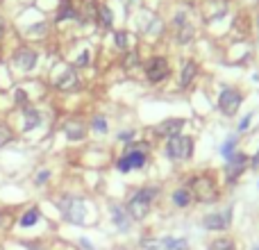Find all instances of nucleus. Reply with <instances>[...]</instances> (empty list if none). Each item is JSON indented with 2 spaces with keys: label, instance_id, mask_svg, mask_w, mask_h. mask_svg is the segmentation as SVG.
I'll return each mask as SVG.
<instances>
[{
  "label": "nucleus",
  "instance_id": "31",
  "mask_svg": "<svg viewBox=\"0 0 259 250\" xmlns=\"http://www.w3.org/2000/svg\"><path fill=\"white\" fill-rule=\"evenodd\" d=\"M25 100H27V98H25V91L18 89V91H16V103H18V105H25Z\"/></svg>",
  "mask_w": 259,
  "mask_h": 250
},
{
  "label": "nucleus",
  "instance_id": "26",
  "mask_svg": "<svg viewBox=\"0 0 259 250\" xmlns=\"http://www.w3.org/2000/svg\"><path fill=\"white\" fill-rule=\"evenodd\" d=\"M91 128H94L96 132L103 134V132H107V121H105L103 116H96V118H94V123H91Z\"/></svg>",
  "mask_w": 259,
  "mask_h": 250
},
{
  "label": "nucleus",
  "instance_id": "3",
  "mask_svg": "<svg viewBox=\"0 0 259 250\" xmlns=\"http://www.w3.org/2000/svg\"><path fill=\"white\" fill-rule=\"evenodd\" d=\"M148 143H132V146L125 148V155L118 159V171L121 173H127L132 169H141L146 164V155H148Z\"/></svg>",
  "mask_w": 259,
  "mask_h": 250
},
{
  "label": "nucleus",
  "instance_id": "12",
  "mask_svg": "<svg viewBox=\"0 0 259 250\" xmlns=\"http://www.w3.org/2000/svg\"><path fill=\"white\" fill-rule=\"evenodd\" d=\"M196 75H198V64L193 62V59H189V62H184L182 75H180V87H182V89H187V87L191 85L193 80H196Z\"/></svg>",
  "mask_w": 259,
  "mask_h": 250
},
{
  "label": "nucleus",
  "instance_id": "2",
  "mask_svg": "<svg viewBox=\"0 0 259 250\" xmlns=\"http://www.w3.org/2000/svg\"><path fill=\"white\" fill-rule=\"evenodd\" d=\"M59 212H62V216L71 225H84L87 207H84V200H82V198L64 196L62 200H59Z\"/></svg>",
  "mask_w": 259,
  "mask_h": 250
},
{
  "label": "nucleus",
  "instance_id": "10",
  "mask_svg": "<svg viewBox=\"0 0 259 250\" xmlns=\"http://www.w3.org/2000/svg\"><path fill=\"white\" fill-rule=\"evenodd\" d=\"M14 64H16L21 71H32L36 66V53L30 48H18L14 53Z\"/></svg>",
  "mask_w": 259,
  "mask_h": 250
},
{
  "label": "nucleus",
  "instance_id": "30",
  "mask_svg": "<svg viewBox=\"0 0 259 250\" xmlns=\"http://www.w3.org/2000/svg\"><path fill=\"white\" fill-rule=\"evenodd\" d=\"M250 121H252V114H248V116L243 118L241 123H239V132H246V130H248V125H250Z\"/></svg>",
  "mask_w": 259,
  "mask_h": 250
},
{
  "label": "nucleus",
  "instance_id": "35",
  "mask_svg": "<svg viewBox=\"0 0 259 250\" xmlns=\"http://www.w3.org/2000/svg\"><path fill=\"white\" fill-rule=\"evenodd\" d=\"M3 27H5V23H3V18H0V34H3Z\"/></svg>",
  "mask_w": 259,
  "mask_h": 250
},
{
  "label": "nucleus",
  "instance_id": "15",
  "mask_svg": "<svg viewBox=\"0 0 259 250\" xmlns=\"http://www.w3.org/2000/svg\"><path fill=\"white\" fill-rule=\"evenodd\" d=\"M191 198L193 196H191V189H189V187H180L178 191L173 193V202L178 207H189V205H191Z\"/></svg>",
  "mask_w": 259,
  "mask_h": 250
},
{
  "label": "nucleus",
  "instance_id": "36",
  "mask_svg": "<svg viewBox=\"0 0 259 250\" xmlns=\"http://www.w3.org/2000/svg\"><path fill=\"white\" fill-rule=\"evenodd\" d=\"M257 27H259V21H257Z\"/></svg>",
  "mask_w": 259,
  "mask_h": 250
},
{
  "label": "nucleus",
  "instance_id": "14",
  "mask_svg": "<svg viewBox=\"0 0 259 250\" xmlns=\"http://www.w3.org/2000/svg\"><path fill=\"white\" fill-rule=\"evenodd\" d=\"M77 75H75V71L73 68H66V73H64L62 77H57L55 80V85H57V89H62V91H71V89H75L77 87Z\"/></svg>",
  "mask_w": 259,
  "mask_h": 250
},
{
  "label": "nucleus",
  "instance_id": "16",
  "mask_svg": "<svg viewBox=\"0 0 259 250\" xmlns=\"http://www.w3.org/2000/svg\"><path fill=\"white\" fill-rule=\"evenodd\" d=\"M64 132H66V137L71 139V141H80V139H84V128H82V123H66V128H64Z\"/></svg>",
  "mask_w": 259,
  "mask_h": 250
},
{
  "label": "nucleus",
  "instance_id": "21",
  "mask_svg": "<svg viewBox=\"0 0 259 250\" xmlns=\"http://www.w3.org/2000/svg\"><path fill=\"white\" fill-rule=\"evenodd\" d=\"M73 16H77L75 9H73V5L68 3V0H64V3H62V9H59V14H57V21H64V18H73Z\"/></svg>",
  "mask_w": 259,
  "mask_h": 250
},
{
  "label": "nucleus",
  "instance_id": "20",
  "mask_svg": "<svg viewBox=\"0 0 259 250\" xmlns=\"http://www.w3.org/2000/svg\"><path fill=\"white\" fill-rule=\"evenodd\" d=\"M39 210H36V207H32V210H27L25 214L21 216V228H32V225L36 223V221H39Z\"/></svg>",
  "mask_w": 259,
  "mask_h": 250
},
{
  "label": "nucleus",
  "instance_id": "28",
  "mask_svg": "<svg viewBox=\"0 0 259 250\" xmlns=\"http://www.w3.org/2000/svg\"><path fill=\"white\" fill-rule=\"evenodd\" d=\"M89 50H84V53L80 55V57H77V62H75V66H87V64H89Z\"/></svg>",
  "mask_w": 259,
  "mask_h": 250
},
{
  "label": "nucleus",
  "instance_id": "24",
  "mask_svg": "<svg viewBox=\"0 0 259 250\" xmlns=\"http://www.w3.org/2000/svg\"><path fill=\"white\" fill-rule=\"evenodd\" d=\"M234 143H237V137H230L228 141L223 143V148H221V152H223V157H228V159H230V157L234 155Z\"/></svg>",
  "mask_w": 259,
  "mask_h": 250
},
{
  "label": "nucleus",
  "instance_id": "19",
  "mask_svg": "<svg viewBox=\"0 0 259 250\" xmlns=\"http://www.w3.org/2000/svg\"><path fill=\"white\" fill-rule=\"evenodd\" d=\"M161 250H189V243L187 239H164Z\"/></svg>",
  "mask_w": 259,
  "mask_h": 250
},
{
  "label": "nucleus",
  "instance_id": "29",
  "mask_svg": "<svg viewBox=\"0 0 259 250\" xmlns=\"http://www.w3.org/2000/svg\"><path fill=\"white\" fill-rule=\"evenodd\" d=\"M48 178H50V171H41V173H39V175H36V178H34L36 187H41V184H44V182H46V180H48Z\"/></svg>",
  "mask_w": 259,
  "mask_h": 250
},
{
  "label": "nucleus",
  "instance_id": "9",
  "mask_svg": "<svg viewBox=\"0 0 259 250\" xmlns=\"http://www.w3.org/2000/svg\"><path fill=\"white\" fill-rule=\"evenodd\" d=\"M230 221H232V207H228V210L219 212V214L205 216V228L221 232V230H228V228H230Z\"/></svg>",
  "mask_w": 259,
  "mask_h": 250
},
{
  "label": "nucleus",
  "instance_id": "27",
  "mask_svg": "<svg viewBox=\"0 0 259 250\" xmlns=\"http://www.w3.org/2000/svg\"><path fill=\"white\" fill-rule=\"evenodd\" d=\"M132 66H139V55L137 53H130L125 57V68H132Z\"/></svg>",
  "mask_w": 259,
  "mask_h": 250
},
{
  "label": "nucleus",
  "instance_id": "37",
  "mask_svg": "<svg viewBox=\"0 0 259 250\" xmlns=\"http://www.w3.org/2000/svg\"><path fill=\"white\" fill-rule=\"evenodd\" d=\"M255 250H259V248H255Z\"/></svg>",
  "mask_w": 259,
  "mask_h": 250
},
{
  "label": "nucleus",
  "instance_id": "18",
  "mask_svg": "<svg viewBox=\"0 0 259 250\" xmlns=\"http://www.w3.org/2000/svg\"><path fill=\"white\" fill-rule=\"evenodd\" d=\"M23 116H25V125H23V130H25V132H30V130H34L36 125L41 123L39 112H34V109H25V114H23Z\"/></svg>",
  "mask_w": 259,
  "mask_h": 250
},
{
  "label": "nucleus",
  "instance_id": "25",
  "mask_svg": "<svg viewBox=\"0 0 259 250\" xmlns=\"http://www.w3.org/2000/svg\"><path fill=\"white\" fill-rule=\"evenodd\" d=\"M9 141H12V130H9L5 123H0V148L7 146Z\"/></svg>",
  "mask_w": 259,
  "mask_h": 250
},
{
  "label": "nucleus",
  "instance_id": "1",
  "mask_svg": "<svg viewBox=\"0 0 259 250\" xmlns=\"http://www.w3.org/2000/svg\"><path fill=\"white\" fill-rule=\"evenodd\" d=\"M157 193H159V189H157V187H143V189H139V191L134 193V196L130 198V202H127L130 219H134V221L146 219L148 212H150V205L155 202V198H157Z\"/></svg>",
  "mask_w": 259,
  "mask_h": 250
},
{
  "label": "nucleus",
  "instance_id": "32",
  "mask_svg": "<svg viewBox=\"0 0 259 250\" xmlns=\"http://www.w3.org/2000/svg\"><path fill=\"white\" fill-rule=\"evenodd\" d=\"M250 164H252V169H259V150H257V155L252 157V161H250Z\"/></svg>",
  "mask_w": 259,
  "mask_h": 250
},
{
  "label": "nucleus",
  "instance_id": "8",
  "mask_svg": "<svg viewBox=\"0 0 259 250\" xmlns=\"http://www.w3.org/2000/svg\"><path fill=\"white\" fill-rule=\"evenodd\" d=\"M246 164H248V157L243 155V152H234V155L228 159V169H225L228 182H237L239 175L246 171Z\"/></svg>",
  "mask_w": 259,
  "mask_h": 250
},
{
  "label": "nucleus",
  "instance_id": "4",
  "mask_svg": "<svg viewBox=\"0 0 259 250\" xmlns=\"http://www.w3.org/2000/svg\"><path fill=\"white\" fill-rule=\"evenodd\" d=\"M191 189V196L196 198L198 202H214L219 198V189H216V182L209 178V175H198V178L191 180L189 184Z\"/></svg>",
  "mask_w": 259,
  "mask_h": 250
},
{
  "label": "nucleus",
  "instance_id": "13",
  "mask_svg": "<svg viewBox=\"0 0 259 250\" xmlns=\"http://www.w3.org/2000/svg\"><path fill=\"white\" fill-rule=\"evenodd\" d=\"M112 219H114V223H116V228L121 230V232H127L130 230V214H127V210H123L121 205H112Z\"/></svg>",
  "mask_w": 259,
  "mask_h": 250
},
{
  "label": "nucleus",
  "instance_id": "23",
  "mask_svg": "<svg viewBox=\"0 0 259 250\" xmlns=\"http://www.w3.org/2000/svg\"><path fill=\"white\" fill-rule=\"evenodd\" d=\"M114 39H116V48L118 50H127V46H130V34L127 32H116Z\"/></svg>",
  "mask_w": 259,
  "mask_h": 250
},
{
  "label": "nucleus",
  "instance_id": "6",
  "mask_svg": "<svg viewBox=\"0 0 259 250\" xmlns=\"http://www.w3.org/2000/svg\"><path fill=\"white\" fill-rule=\"evenodd\" d=\"M241 100H243V96L239 94L237 89L228 87V89H223L221 91V96H219V107H221V112H223L225 116H234L237 109L241 107Z\"/></svg>",
  "mask_w": 259,
  "mask_h": 250
},
{
  "label": "nucleus",
  "instance_id": "34",
  "mask_svg": "<svg viewBox=\"0 0 259 250\" xmlns=\"http://www.w3.org/2000/svg\"><path fill=\"white\" fill-rule=\"evenodd\" d=\"M80 243H82V246H84L87 250H94V246H91V243L87 241V239H80Z\"/></svg>",
  "mask_w": 259,
  "mask_h": 250
},
{
  "label": "nucleus",
  "instance_id": "33",
  "mask_svg": "<svg viewBox=\"0 0 259 250\" xmlns=\"http://www.w3.org/2000/svg\"><path fill=\"white\" fill-rule=\"evenodd\" d=\"M134 137V132H123L121 134V139H123V141H130V139H132Z\"/></svg>",
  "mask_w": 259,
  "mask_h": 250
},
{
  "label": "nucleus",
  "instance_id": "7",
  "mask_svg": "<svg viewBox=\"0 0 259 250\" xmlns=\"http://www.w3.org/2000/svg\"><path fill=\"white\" fill-rule=\"evenodd\" d=\"M170 75V66L166 57H150L146 62V77L150 82H164Z\"/></svg>",
  "mask_w": 259,
  "mask_h": 250
},
{
  "label": "nucleus",
  "instance_id": "11",
  "mask_svg": "<svg viewBox=\"0 0 259 250\" xmlns=\"http://www.w3.org/2000/svg\"><path fill=\"white\" fill-rule=\"evenodd\" d=\"M184 128V118H166L164 123H159L155 128V132L159 134V137H178L180 132H182Z\"/></svg>",
  "mask_w": 259,
  "mask_h": 250
},
{
  "label": "nucleus",
  "instance_id": "17",
  "mask_svg": "<svg viewBox=\"0 0 259 250\" xmlns=\"http://www.w3.org/2000/svg\"><path fill=\"white\" fill-rule=\"evenodd\" d=\"M96 21H98L103 27H112V23H114L112 9H109L107 5H98V16H96Z\"/></svg>",
  "mask_w": 259,
  "mask_h": 250
},
{
  "label": "nucleus",
  "instance_id": "5",
  "mask_svg": "<svg viewBox=\"0 0 259 250\" xmlns=\"http://www.w3.org/2000/svg\"><path fill=\"white\" fill-rule=\"evenodd\" d=\"M193 155V139L178 134V137H170L166 143V157L173 161H184Z\"/></svg>",
  "mask_w": 259,
  "mask_h": 250
},
{
  "label": "nucleus",
  "instance_id": "22",
  "mask_svg": "<svg viewBox=\"0 0 259 250\" xmlns=\"http://www.w3.org/2000/svg\"><path fill=\"white\" fill-rule=\"evenodd\" d=\"M209 250H237V248H234V243L230 239H216V241H211Z\"/></svg>",
  "mask_w": 259,
  "mask_h": 250
}]
</instances>
